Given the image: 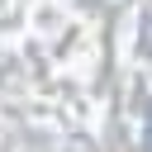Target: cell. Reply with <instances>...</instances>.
<instances>
[{
    "label": "cell",
    "mask_w": 152,
    "mask_h": 152,
    "mask_svg": "<svg viewBox=\"0 0 152 152\" xmlns=\"http://www.w3.org/2000/svg\"><path fill=\"white\" fill-rule=\"evenodd\" d=\"M142 142H147V152H152V109H147V124H142Z\"/></svg>",
    "instance_id": "obj_1"
}]
</instances>
